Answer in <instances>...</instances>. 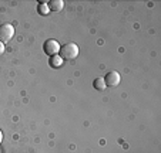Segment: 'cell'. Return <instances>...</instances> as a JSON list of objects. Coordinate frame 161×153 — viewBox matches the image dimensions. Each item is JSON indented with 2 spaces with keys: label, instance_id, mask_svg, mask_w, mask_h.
I'll return each instance as SVG.
<instances>
[{
  "label": "cell",
  "instance_id": "cell-6",
  "mask_svg": "<svg viewBox=\"0 0 161 153\" xmlns=\"http://www.w3.org/2000/svg\"><path fill=\"white\" fill-rule=\"evenodd\" d=\"M63 64H64V60L58 54L57 55H52V57H50V65H52L53 68H60Z\"/></svg>",
  "mask_w": 161,
  "mask_h": 153
},
{
  "label": "cell",
  "instance_id": "cell-1",
  "mask_svg": "<svg viewBox=\"0 0 161 153\" xmlns=\"http://www.w3.org/2000/svg\"><path fill=\"white\" fill-rule=\"evenodd\" d=\"M58 55L63 60H74L79 55V45L74 44V43H67L60 48Z\"/></svg>",
  "mask_w": 161,
  "mask_h": 153
},
{
  "label": "cell",
  "instance_id": "cell-8",
  "mask_svg": "<svg viewBox=\"0 0 161 153\" xmlns=\"http://www.w3.org/2000/svg\"><path fill=\"white\" fill-rule=\"evenodd\" d=\"M37 10H39V13L42 16H46L47 13L50 12V9H49V4H46V3H40L39 6H37Z\"/></svg>",
  "mask_w": 161,
  "mask_h": 153
},
{
  "label": "cell",
  "instance_id": "cell-2",
  "mask_svg": "<svg viewBox=\"0 0 161 153\" xmlns=\"http://www.w3.org/2000/svg\"><path fill=\"white\" fill-rule=\"evenodd\" d=\"M14 36V27L12 24H2L0 26V43H9Z\"/></svg>",
  "mask_w": 161,
  "mask_h": 153
},
{
  "label": "cell",
  "instance_id": "cell-7",
  "mask_svg": "<svg viewBox=\"0 0 161 153\" xmlns=\"http://www.w3.org/2000/svg\"><path fill=\"white\" fill-rule=\"evenodd\" d=\"M93 87L96 88L97 91H104L107 88V85H106V82H104V78H96L94 79V82H93Z\"/></svg>",
  "mask_w": 161,
  "mask_h": 153
},
{
  "label": "cell",
  "instance_id": "cell-4",
  "mask_svg": "<svg viewBox=\"0 0 161 153\" xmlns=\"http://www.w3.org/2000/svg\"><path fill=\"white\" fill-rule=\"evenodd\" d=\"M120 81H121V77L117 71H110L104 78V82H106L107 87H117L120 84Z\"/></svg>",
  "mask_w": 161,
  "mask_h": 153
},
{
  "label": "cell",
  "instance_id": "cell-3",
  "mask_svg": "<svg viewBox=\"0 0 161 153\" xmlns=\"http://www.w3.org/2000/svg\"><path fill=\"white\" fill-rule=\"evenodd\" d=\"M43 48H44V53L47 55H57L58 53H60V44H58V41L57 40H53V38H50V40H47V41L44 43V45H43Z\"/></svg>",
  "mask_w": 161,
  "mask_h": 153
},
{
  "label": "cell",
  "instance_id": "cell-9",
  "mask_svg": "<svg viewBox=\"0 0 161 153\" xmlns=\"http://www.w3.org/2000/svg\"><path fill=\"white\" fill-rule=\"evenodd\" d=\"M3 53H4V44L3 43H0V55L3 54Z\"/></svg>",
  "mask_w": 161,
  "mask_h": 153
},
{
  "label": "cell",
  "instance_id": "cell-10",
  "mask_svg": "<svg viewBox=\"0 0 161 153\" xmlns=\"http://www.w3.org/2000/svg\"><path fill=\"white\" fill-rule=\"evenodd\" d=\"M0 140H2V133H0Z\"/></svg>",
  "mask_w": 161,
  "mask_h": 153
},
{
  "label": "cell",
  "instance_id": "cell-5",
  "mask_svg": "<svg viewBox=\"0 0 161 153\" xmlns=\"http://www.w3.org/2000/svg\"><path fill=\"white\" fill-rule=\"evenodd\" d=\"M63 7H64L63 0H52V2H49V9L52 12H60Z\"/></svg>",
  "mask_w": 161,
  "mask_h": 153
}]
</instances>
